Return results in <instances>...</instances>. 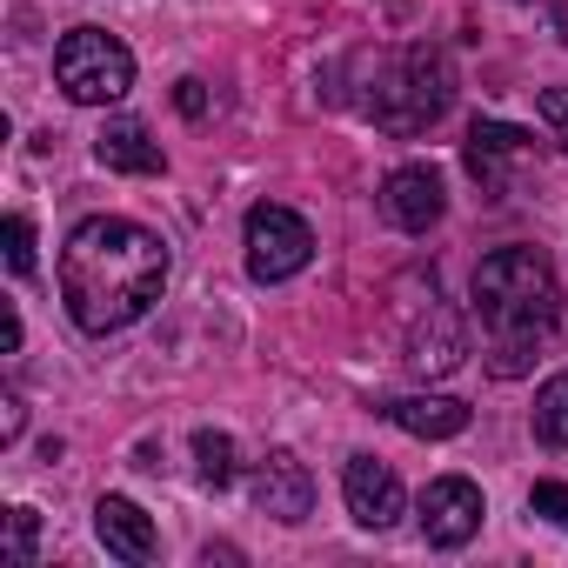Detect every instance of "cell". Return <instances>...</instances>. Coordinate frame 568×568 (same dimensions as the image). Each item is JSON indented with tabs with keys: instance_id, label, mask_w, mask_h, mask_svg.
I'll use <instances>...</instances> for the list:
<instances>
[{
	"instance_id": "2",
	"label": "cell",
	"mask_w": 568,
	"mask_h": 568,
	"mask_svg": "<svg viewBox=\"0 0 568 568\" xmlns=\"http://www.w3.org/2000/svg\"><path fill=\"white\" fill-rule=\"evenodd\" d=\"M475 315L488 335V368L501 382L528 375L535 355L561 335V281L541 247H495L475 267Z\"/></svg>"
},
{
	"instance_id": "24",
	"label": "cell",
	"mask_w": 568,
	"mask_h": 568,
	"mask_svg": "<svg viewBox=\"0 0 568 568\" xmlns=\"http://www.w3.org/2000/svg\"><path fill=\"white\" fill-rule=\"evenodd\" d=\"M555 41H568V0H555Z\"/></svg>"
},
{
	"instance_id": "16",
	"label": "cell",
	"mask_w": 568,
	"mask_h": 568,
	"mask_svg": "<svg viewBox=\"0 0 568 568\" xmlns=\"http://www.w3.org/2000/svg\"><path fill=\"white\" fill-rule=\"evenodd\" d=\"M194 475H201V488H227L234 481V435L201 428L194 435Z\"/></svg>"
},
{
	"instance_id": "1",
	"label": "cell",
	"mask_w": 568,
	"mask_h": 568,
	"mask_svg": "<svg viewBox=\"0 0 568 568\" xmlns=\"http://www.w3.org/2000/svg\"><path fill=\"white\" fill-rule=\"evenodd\" d=\"M168 288V241L128 214H88L61 247V302L81 335L134 328Z\"/></svg>"
},
{
	"instance_id": "8",
	"label": "cell",
	"mask_w": 568,
	"mask_h": 568,
	"mask_svg": "<svg viewBox=\"0 0 568 568\" xmlns=\"http://www.w3.org/2000/svg\"><path fill=\"white\" fill-rule=\"evenodd\" d=\"M342 495H348V515L362 521V528H395L402 521V508H408V495H402V475L382 462V455H348V468H342Z\"/></svg>"
},
{
	"instance_id": "15",
	"label": "cell",
	"mask_w": 568,
	"mask_h": 568,
	"mask_svg": "<svg viewBox=\"0 0 568 568\" xmlns=\"http://www.w3.org/2000/svg\"><path fill=\"white\" fill-rule=\"evenodd\" d=\"M535 442L568 455V375H548L535 388Z\"/></svg>"
},
{
	"instance_id": "9",
	"label": "cell",
	"mask_w": 568,
	"mask_h": 568,
	"mask_svg": "<svg viewBox=\"0 0 568 568\" xmlns=\"http://www.w3.org/2000/svg\"><path fill=\"white\" fill-rule=\"evenodd\" d=\"M254 508L274 515V521H288V528L315 515V475H308V462H302L295 448H274V455L254 468Z\"/></svg>"
},
{
	"instance_id": "20",
	"label": "cell",
	"mask_w": 568,
	"mask_h": 568,
	"mask_svg": "<svg viewBox=\"0 0 568 568\" xmlns=\"http://www.w3.org/2000/svg\"><path fill=\"white\" fill-rule=\"evenodd\" d=\"M541 121L555 128V141H561V154H568V88H541Z\"/></svg>"
},
{
	"instance_id": "17",
	"label": "cell",
	"mask_w": 568,
	"mask_h": 568,
	"mask_svg": "<svg viewBox=\"0 0 568 568\" xmlns=\"http://www.w3.org/2000/svg\"><path fill=\"white\" fill-rule=\"evenodd\" d=\"M34 548H41V515H34V508H8V561L28 568Z\"/></svg>"
},
{
	"instance_id": "3",
	"label": "cell",
	"mask_w": 568,
	"mask_h": 568,
	"mask_svg": "<svg viewBox=\"0 0 568 568\" xmlns=\"http://www.w3.org/2000/svg\"><path fill=\"white\" fill-rule=\"evenodd\" d=\"M455 101V68L435 41H408L368 61V88H362V114L382 134H428Z\"/></svg>"
},
{
	"instance_id": "13",
	"label": "cell",
	"mask_w": 568,
	"mask_h": 568,
	"mask_svg": "<svg viewBox=\"0 0 568 568\" xmlns=\"http://www.w3.org/2000/svg\"><path fill=\"white\" fill-rule=\"evenodd\" d=\"M94 161L114 168V174H161V168H168L161 141H154L148 121H134V114H114V121L94 134Z\"/></svg>"
},
{
	"instance_id": "7",
	"label": "cell",
	"mask_w": 568,
	"mask_h": 568,
	"mask_svg": "<svg viewBox=\"0 0 568 568\" xmlns=\"http://www.w3.org/2000/svg\"><path fill=\"white\" fill-rule=\"evenodd\" d=\"M481 488L468 481V475H442V481H428L422 488V501H415V521H422V535H428V548H468L475 541V528H481Z\"/></svg>"
},
{
	"instance_id": "21",
	"label": "cell",
	"mask_w": 568,
	"mask_h": 568,
	"mask_svg": "<svg viewBox=\"0 0 568 568\" xmlns=\"http://www.w3.org/2000/svg\"><path fill=\"white\" fill-rule=\"evenodd\" d=\"M21 428H28V402L8 388V395H0V442L14 448V442H21Z\"/></svg>"
},
{
	"instance_id": "14",
	"label": "cell",
	"mask_w": 568,
	"mask_h": 568,
	"mask_svg": "<svg viewBox=\"0 0 568 568\" xmlns=\"http://www.w3.org/2000/svg\"><path fill=\"white\" fill-rule=\"evenodd\" d=\"M382 415H388L395 428L422 435V442H448V435L468 428V402H455V395H402V402H388Z\"/></svg>"
},
{
	"instance_id": "11",
	"label": "cell",
	"mask_w": 568,
	"mask_h": 568,
	"mask_svg": "<svg viewBox=\"0 0 568 568\" xmlns=\"http://www.w3.org/2000/svg\"><path fill=\"white\" fill-rule=\"evenodd\" d=\"M415 375H455L462 362H468V335H462V322L442 308V295H428V315H415L408 322V355H402Z\"/></svg>"
},
{
	"instance_id": "6",
	"label": "cell",
	"mask_w": 568,
	"mask_h": 568,
	"mask_svg": "<svg viewBox=\"0 0 568 568\" xmlns=\"http://www.w3.org/2000/svg\"><path fill=\"white\" fill-rule=\"evenodd\" d=\"M462 161H468V174H475V187L488 201H508L515 194V174L535 161V134L528 128H508V121H475Z\"/></svg>"
},
{
	"instance_id": "12",
	"label": "cell",
	"mask_w": 568,
	"mask_h": 568,
	"mask_svg": "<svg viewBox=\"0 0 568 568\" xmlns=\"http://www.w3.org/2000/svg\"><path fill=\"white\" fill-rule=\"evenodd\" d=\"M94 535H101V548L121 555V561H154V555H161V535H154L148 508H134L128 495H101V501H94Z\"/></svg>"
},
{
	"instance_id": "18",
	"label": "cell",
	"mask_w": 568,
	"mask_h": 568,
	"mask_svg": "<svg viewBox=\"0 0 568 568\" xmlns=\"http://www.w3.org/2000/svg\"><path fill=\"white\" fill-rule=\"evenodd\" d=\"M8 267L28 281L34 274V221L28 214H8Z\"/></svg>"
},
{
	"instance_id": "23",
	"label": "cell",
	"mask_w": 568,
	"mask_h": 568,
	"mask_svg": "<svg viewBox=\"0 0 568 568\" xmlns=\"http://www.w3.org/2000/svg\"><path fill=\"white\" fill-rule=\"evenodd\" d=\"M21 335H28L21 328V308H8V355H21Z\"/></svg>"
},
{
	"instance_id": "19",
	"label": "cell",
	"mask_w": 568,
	"mask_h": 568,
	"mask_svg": "<svg viewBox=\"0 0 568 568\" xmlns=\"http://www.w3.org/2000/svg\"><path fill=\"white\" fill-rule=\"evenodd\" d=\"M528 515L568 528V481H535V488H528Z\"/></svg>"
},
{
	"instance_id": "10",
	"label": "cell",
	"mask_w": 568,
	"mask_h": 568,
	"mask_svg": "<svg viewBox=\"0 0 568 568\" xmlns=\"http://www.w3.org/2000/svg\"><path fill=\"white\" fill-rule=\"evenodd\" d=\"M382 214L402 227V234H428L442 214H448V194H442V174L428 161H408L382 181Z\"/></svg>"
},
{
	"instance_id": "4",
	"label": "cell",
	"mask_w": 568,
	"mask_h": 568,
	"mask_svg": "<svg viewBox=\"0 0 568 568\" xmlns=\"http://www.w3.org/2000/svg\"><path fill=\"white\" fill-rule=\"evenodd\" d=\"M54 81L74 108H114L134 88V54L108 28H68L54 48Z\"/></svg>"
},
{
	"instance_id": "22",
	"label": "cell",
	"mask_w": 568,
	"mask_h": 568,
	"mask_svg": "<svg viewBox=\"0 0 568 568\" xmlns=\"http://www.w3.org/2000/svg\"><path fill=\"white\" fill-rule=\"evenodd\" d=\"M174 108H181L187 121H207V81H194V74L174 81Z\"/></svg>"
},
{
	"instance_id": "5",
	"label": "cell",
	"mask_w": 568,
	"mask_h": 568,
	"mask_svg": "<svg viewBox=\"0 0 568 568\" xmlns=\"http://www.w3.org/2000/svg\"><path fill=\"white\" fill-rule=\"evenodd\" d=\"M308 261H315V227L295 207H281V201L247 207V274L254 281H295Z\"/></svg>"
}]
</instances>
